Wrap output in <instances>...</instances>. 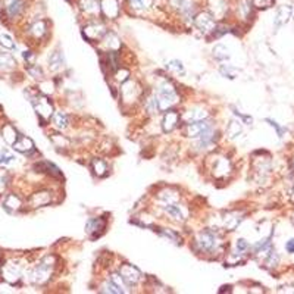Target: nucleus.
<instances>
[{
	"mask_svg": "<svg viewBox=\"0 0 294 294\" xmlns=\"http://www.w3.org/2000/svg\"><path fill=\"white\" fill-rule=\"evenodd\" d=\"M168 69H171V71H174L177 74H184V66L179 61H171L168 64Z\"/></svg>",
	"mask_w": 294,
	"mask_h": 294,
	"instance_id": "obj_30",
	"label": "nucleus"
},
{
	"mask_svg": "<svg viewBox=\"0 0 294 294\" xmlns=\"http://www.w3.org/2000/svg\"><path fill=\"white\" fill-rule=\"evenodd\" d=\"M150 2L152 0H128L129 6L134 9V11H144L150 6Z\"/></svg>",
	"mask_w": 294,
	"mask_h": 294,
	"instance_id": "obj_22",
	"label": "nucleus"
},
{
	"mask_svg": "<svg viewBox=\"0 0 294 294\" xmlns=\"http://www.w3.org/2000/svg\"><path fill=\"white\" fill-rule=\"evenodd\" d=\"M0 6L5 11L6 16L9 19H13L22 13L25 8V2L24 0H0Z\"/></svg>",
	"mask_w": 294,
	"mask_h": 294,
	"instance_id": "obj_3",
	"label": "nucleus"
},
{
	"mask_svg": "<svg viewBox=\"0 0 294 294\" xmlns=\"http://www.w3.org/2000/svg\"><path fill=\"white\" fill-rule=\"evenodd\" d=\"M78 6L87 15H99L100 13V0H78Z\"/></svg>",
	"mask_w": 294,
	"mask_h": 294,
	"instance_id": "obj_10",
	"label": "nucleus"
},
{
	"mask_svg": "<svg viewBox=\"0 0 294 294\" xmlns=\"http://www.w3.org/2000/svg\"><path fill=\"white\" fill-rule=\"evenodd\" d=\"M100 13L109 19H115L121 13V6L118 0H100Z\"/></svg>",
	"mask_w": 294,
	"mask_h": 294,
	"instance_id": "obj_6",
	"label": "nucleus"
},
{
	"mask_svg": "<svg viewBox=\"0 0 294 294\" xmlns=\"http://www.w3.org/2000/svg\"><path fill=\"white\" fill-rule=\"evenodd\" d=\"M209 128H210V124L207 121L200 119V121H194V122L187 124V129L185 131H187L189 137H200L206 129H209Z\"/></svg>",
	"mask_w": 294,
	"mask_h": 294,
	"instance_id": "obj_9",
	"label": "nucleus"
},
{
	"mask_svg": "<svg viewBox=\"0 0 294 294\" xmlns=\"http://www.w3.org/2000/svg\"><path fill=\"white\" fill-rule=\"evenodd\" d=\"M285 250H287V253L293 255V253H294V238H291V240H288V242L285 243Z\"/></svg>",
	"mask_w": 294,
	"mask_h": 294,
	"instance_id": "obj_39",
	"label": "nucleus"
},
{
	"mask_svg": "<svg viewBox=\"0 0 294 294\" xmlns=\"http://www.w3.org/2000/svg\"><path fill=\"white\" fill-rule=\"evenodd\" d=\"M194 25L197 26L202 33H213L215 28H217V21L215 18L210 15V12H199L196 13L194 19H193Z\"/></svg>",
	"mask_w": 294,
	"mask_h": 294,
	"instance_id": "obj_2",
	"label": "nucleus"
},
{
	"mask_svg": "<svg viewBox=\"0 0 294 294\" xmlns=\"http://www.w3.org/2000/svg\"><path fill=\"white\" fill-rule=\"evenodd\" d=\"M291 15V8L290 6H281L278 9V12L275 15V24L277 25H282L284 22H287V19Z\"/></svg>",
	"mask_w": 294,
	"mask_h": 294,
	"instance_id": "obj_15",
	"label": "nucleus"
},
{
	"mask_svg": "<svg viewBox=\"0 0 294 294\" xmlns=\"http://www.w3.org/2000/svg\"><path fill=\"white\" fill-rule=\"evenodd\" d=\"M104 228V221L102 218H93V219H89L87 225H86V230L89 234L91 232H97V231H102Z\"/></svg>",
	"mask_w": 294,
	"mask_h": 294,
	"instance_id": "obj_16",
	"label": "nucleus"
},
{
	"mask_svg": "<svg viewBox=\"0 0 294 294\" xmlns=\"http://www.w3.org/2000/svg\"><path fill=\"white\" fill-rule=\"evenodd\" d=\"M164 210H165L171 218H174V219H177V221H184V215H182V212L179 210L178 206L168 203L167 206H164Z\"/></svg>",
	"mask_w": 294,
	"mask_h": 294,
	"instance_id": "obj_17",
	"label": "nucleus"
},
{
	"mask_svg": "<svg viewBox=\"0 0 294 294\" xmlns=\"http://www.w3.org/2000/svg\"><path fill=\"white\" fill-rule=\"evenodd\" d=\"M119 274H121V277L124 278V281L128 285H134V284H137V282L140 281L141 278V274L140 271L137 268H134V266H131V265H122V268L119 271Z\"/></svg>",
	"mask_w": 294,
	"mask_h": 294,
	"instance_id": "obj_8",
	"label": "nucleus"
},
{
	"mask_svg": "<svg viewBox=\"0 0 294 294\" xmlns=\"http://www.w3.org/2000/svg\"><path fill=\"white\" fill-rule=\"evenodd\" d=\"M49 193H37L33 196L31 202H33V206H43L46 203H49Z\"/></svg>",
	"mask_w": 294,
	"mask_h": 294,
	"instance_id": "obj_24",
	"label": "nucleus"
},
{
	"mask_svg": "<svg viewBox=\"0 0 294 294\" xmlns=\"http://www.w3.org/2000/svg\"><path fill=\"white\" fill-rule=\"evenodd\" d=\"M30 33H31L34 37H41V36L46 33V22H44V21L34 22L33 25L30 26Z\"/></svg>",
	"mask_w": 294,
	"mask_h": 294,
	"instance_id": "obj_19",
	"label": "nucleus"
},
{
	"mask_svg": "<svg viewBox=\"0 0 294 294\" xmlns=\"http://www.w3.org/2000/svg\"><path fill=\"white\" fill-rule=\"evenodd\" d=\"M30 74H31V75H33L34 78L43 77V74H41V69H40L39 66H36V68H30Z\"/></svg>",
	"mask_w": 294,
	"mask_h": 294,
	"instance_id": "obj_37",
	"label": "nucleus"
},
{
	"mask_svg": "<svg viewBox=\"0 0 294 294\" xmlns=\"http://www.w3.org/2000/svg\"><path fill=\"white\" fill-rule=\"evenodd\" d=\"M240 125L237 124V122H231L230 127H228V134H230V137H237L238 134H240Z\"/></svg>",
	"mask_w": 294,
	"mask_h": 294,
	"instance_id": "obj_33",
	"label": "nucleus"
},
{
	"mask_svg": "<svg viewBox=\"0 0 294 294\" xmlns=\"http://www.w3.org/2000/svg\"><path fill=\"white\" fill-rule=\"evenodd\" d=\"M0 44L6 49H15V43L12 41V39L6 34H2L0 36Z\"/></svg>",
	"mask_w": 294,
	"mask_h": 294,
	"instance_id": "obj_31",
	"label": "nucleus"
},
{
	"mask_svg": "<svg viewBox=\"0 0 294 294\" xmlns=\"http://www.w3.org/2000/svg\"><path fill=\"white\" fill-rule=\"evenodd\" d=\"M185 118V121L190 124V122H194V121H200V119H205L206 118V112H203V111H192L187 114V115L184 116Z\"/></svg>",
	"mask_w": 294,
	"mask_h": 294,
	"instance_id": "obj_28",
	"label": "nucleus"
},
{
	"mask_svg": "<svg viewBox=\"0 0 294 294\" xmlns=\"http://www.w3.org/2000/svg\"><path fill=\"white\" fill-rule=\"evenodd\" d=\"M213 56L217 58L218 61H225V59L230 58V53H228V49H227L225 46L219 44V46H217V47L213 49Z\"/></svg>",
	"mask_w": 294,
	"mask_h": 294,
	"instance_id": "obj_25",
	"label": "nucleus"
},
{
	"mask_svg": "<svg viewBox=\"0 0 294 294\" xmlns=\"http://www.w3.org/2000/svg\"><path fill=\"white\" fill-rule=\"evenodd\" d=\"M240 222H242V218H238V213H230L228 218H225V228L232 231Z\"/></svg>",
	"mask_w": 294,
	"mask_h": 294,
	"instance_id": "obj_20",
	"label": "nucleus"
},
{
	"mask_svg": "<svg viewBox=\"0 0 294 294\" xmlns=\"http://www.w3.org/2000/svg\"><path fill=\"white\" fill-rule=\"evenodd\" d=\"M93 169H94V172H96L99 177L106 175V171H108L106 164H104L103 161H100V159H94V161H93Z\"/></svg>",
	"mask_w": 294,
	"mask_h": 294,
	"instance_id": "obj_27",
	"label": "nucleus"
},
{
	"mask_svg": "<svg viewBox=\"0 0 294 294\" xmlns=\"http://www.w3.org/2000/svg\"><path fill=\"white\" fill-rule=\"evenodd\" d=\"M266 122H269L272 127L275 128V129H277V132H278V136H280V137H282V132H284V129H282V128L280 127V125H278L275 121H272V119H266Z\"/></svg>",
	"mask_w": 294,
	"mask_h": 294,
	"instance_id": "obj_38",
	"label": "nucleus"
},
{
	"mask_svg": "<svg viewBox=\"0 0 294 294\" xmlns=\"http://www.w3.org/2000/svg\"><path fill=\"white\" fill-rule=\"evenodd\" d=\"M252 2H253V6L257 9H265V8H269L275 0H252Z\"/></svg>",
	"mask_w": 294,
	"mask_h": 294,
	"instance_id": "obj_32",
	"label": "nucleus"
},
{
	"mask_svg": "<svg viewBox=\"0 0 294 294\" xmlns=\"http://www.w3.org/2000/svg\"><path fill=\"white\" fill-rule=\"evenodd\" d=\"M51 257L50 256H47L46 259H43L41 262H40V265L37 268L34 269V274H33V281L37 282V284H43V282H46L49 280V277H50L51 274V268H53V265L50 263Z\"/></svg>",
	"mask_w": 294,
	"mask_h": 294,
	"instance_id": "obj_4",
	"label": "nucleus"
},
{
	"mask_svg": "<svg viewBox=\"0 0 294 294\" xmlns=\"http://www.w3.org/2000/svg\"><path fill=\"white\" fill-rule=\"evenodd\" d=\"M49 64H50V68L53 71L61 69V68L64 66V58H62V55H61L59 51H55L50 56V59H49Z\"/></svg>",
	"mask_w": 294,
	"mask_h": 294,
	"instance_id": "obj_18",
	"label": "nucleus"
},
{
	"mask_svg": "<svg viewBox=\"0 0 294 294\" xmlns=\"http://www.w3.org/2000/svg\"><path fill=\"white\" fill-rule=\"evenodd\" d=\"M13 159H15V157L11 156V154H8V153L0 154V164H11Z\"/></svg>",
	"mask_w": 294,
	"mask_h": 294,
	"instance_id": "obj_36",
	"label": "nucleus"
},
{
	"mask_svg": "<svg viewBox=\"0 0 294 294\" xmlns=\"http://www.w3.org/2000/svg\"><path fill=\"white\" fill-rule=\"evenodd\" d=\"M207 8L210 15L215 19H222L228 12V2L227 0H207Z\"/></svg>",
	"mask_w": 294,
	"mask_h": 294,
	"instance_id": "obj_7",
	"label": "nucleus"
},
{
	"mask_svg": "<svg viewBox=\"0 0 294 294\" xmlns=\"http://www.w3.org/2000/svg\"><path fill=\"white\" fill-rule=\"evenodd\" d=\"M247 249H249V244H247V242H246L244 238L237 240V250H238V252H246Z\"/></svg>",
	"mask_w": 294,
	"mask_h": 294,
	"instance_id": "obj_35",
	"label": "nucleus"
},
{
	"mask_svg": "<svg viewBox=\"0 0 294 294\" xmlns=\"http://www.w3.org/2000/svg\"><path fill=\"white\" fill-rule=\"evenodd\" d=\"M53 121H55V125L58 128H61V129H65V128L68 127V116L65 115L64 112H58V114H55Z\"/></svg>",
	"mask_w": 294,
	"mask_h": 294,
	"instance_id": "obj_26",
	"label": "nucleus"
},
{
	"mask_svg": "<svg viewBox=\"0 0 294 294\" xmlns=\"http://www.w3.org/2000/svg\"><path fill=\"white\" fill-rule=\"evenodd\" d=\"M196 244L203 252H212L213 249H217L218 238L210 231H205V232H200V235L196 240Z\"/></svg>",
	"mask_w": 294,
	"mask_h": 294,
	"instance_id": "obj_5",
	"label": "nucleus"
},
{
	"mask_svg": "<svg viewBox=\"0 0 294 294\" xmlns=\"http://www.w3.org/2000/svg\"><path fill=\"white\" fill-rule=\"evenodd\" d=\"M3 137H5V140L8 141L9 144H13L16 139H18V134H16V131H15V128L12 125H6V127L3 128Z\"/></svg>",
	"mask_w": 294,
	"mask_h": 294,
	"instance_id": "obj_21",
	"label": "nucleus"
},
{
	"mask_svg": "<svg viewBox=\"0 0 294 294\" xmlns=\"http://www.w3.org/2000/svg\"><path fill=\"white\" fill-rule=\"evenodd\" d=\"M34 103V108L37 111V114L43 118H50L51 115V104L50 102L46 99V97H39L36 100H33Z\"/></svg>",
	"mask_w": 294,
	"mask_h": 294,
	"instance_id": "obj_11",
	"label": "nucleus"
},
{
	"mask_svg": "<svg viewBox=\"0 0 294 294\" xmlns=\"http://www.w3.org/2000/svg\"><path fill=\"white\" fill-rule=\"evenodd\" d=\"M15 65L16 64H15L12 56L5 55V53L0 55V69H11V68H13Z\"/></svg>",
	"mask_w": 294,
	"mask_h": 294,
	"instance_id": "obj_23",
	"label": "nucleus"
},
{
	"mask_svg": "<svg viewBox=\"0 0 294 294\" xmlns=\"http://www.w3.org/2000/svg\"><path fill=\"white\" fill-rule=\"evenodd\" d=\"M13 149L21 152V153H28L30 150L34 149V143L30 140L28 137H21L19 140L13 143Z\"/></svg>",
	"mask_w": 294,
	"mask_h": 294,
	"instance_id": "obj_14",
	"label": "nucleus"
},
{
	"mask_svg": "<svg viewBox=\"0 0 294 294\" xmlns=\"http://www.w3.org/2000/svg\"><path fill=\"white\" fill-rule=\"evenodd\" d=\"M179 122V115L178 112H175V111H168V114L164 118V129L169 132V131H172L174 128L177 127V124Z\"/></svg>",
	"mask_w": 294,
	"mask_h": 294,
	"instance_id": "obj_12",
	"label": "nucleus"
},
{
	"mask_svg": "<svg viewBox=\"0 0 294 294\" xmlns=\"http://www.w3.org/2000/svg\"><path fill=\"white\" fill-rule=\"evenodd\" d=\"M11 205L12 206V210H15V209H18L19 206H21V200L15 196V194H12V196H9L8 199H6V202H5V207L6 209H9L11 207Z\"/></svg>",
	"mask_w": 294,
	"mask_h": 294,
	"instance_id": "obj_29",
	"label": "nucleus"
},
{
	"mask_svg": "<svg viewBox=\"0 0 294 294\" xmlns=\"http://www.w3.org/2000/svg\"><path fill=\"white\" fill-rule=\"evenodd\" d=\"M253 2L252 0H238V3H237V12L238 15L244 18V19H247L252 12H253Z\"/></svg>",
	"mask_w": 294,
	"mask_h": 294,
	"instance_id": "obj_13",
	"label": "nucleus"
},
{
	"mask_svg": "<svg viewBox=\"0 0 294 294\" xmlns=\"http://www.w3.org/2000/svg\"><path fill=\"white\" fill-rule=\"evenodd\" d=\"M161 234H162V235H165V237H167V238H169V240L175 242V243H177V240H178L177 234H175V232H172V231L164 230V231H161Z\"/></svg>",
	"mask_w": 294,
	"mask_h": 294,
	"instance_id": "obj_34",
	"label": "nucleus"
},
{
	"mask_svg": "<svg viewBox=\"0 0 294 294\" xmlns=\"http://www.w3.org/2000/svg\"><path fill=\"white\" fill-rule=\"evenodd\" d=\"M177 91L175 89L169 84V83H164L159 87V94H157V103H159V109L165 111L168 108H171L174 103H177Z\"/></svg>",
	"mask_w": 294,
	"mask_h": 294,
	"instance_id": "obj_1",
	"label": "nucleus"
}]
</instances>
